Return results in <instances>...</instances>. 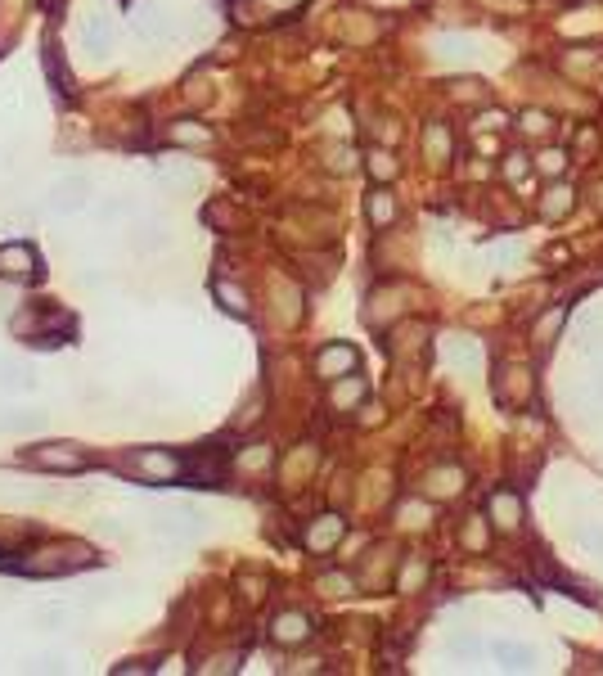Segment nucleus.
I'll use <instances>...</instances> for the list:
<instances>
[{
	"label": "nucleus",
	"mask_w": 603,
	"mask_h": 676,
	"mask_svg": "<svg viewBox=\"0 0 603 676\" xmlns=\"http://www.w3.org/2000/svg\"><path fill=\"white\" fill-rule=\"evenodd\" d=\"M356 366H361V352L352 348V343H329V348H320V357H316V375L320 379H343V375H356Z\"/></svg>",
	"instance_id": "6"
},
{
	"label": "nucleus",
	"mask_w": 603,
	"mask_h": 676,
	"mask_svg": "<svg viewBox=\"0 0 603 676\" xmlns=\"http://www.w3.org/2000/svg\"><path fill=\"white\" fill-rule=\"evenodd\" d=\"M334 410H352V406L365 402V379H356V375H343V379H334Z\"/></svg>",
	"instance_id": "17"
},
{
	"label": "nucleus",
	"mask_w": 603,
	"mask_h": 676,
	"mask_svg": "<svg viewBox=\"0 0 603 676\" xmlns=\"http://www.w3.org/2000/svg\"><path fill=\"white\" fill-rule=\"evenodd\" d=\"M500 659H504V668H531V650H518V645H491Z\"/></svg>",
	"instance_id": "31"
},
{
	"label": "nucleus",
	"mask_w": 603,
	"mask_h": 676,
	"mask_svg": "<svg viewBox=\"0 0 603 676\" xmlns=\"http://www.w3.org/2000/svg\"><path fill=\"white\" fill-rule=\"evenodd\" d=\"M82 563H91V550H86V545H41V550H32L18 568L32 573V577H59V573H73V568H82Z\"/></svg>",
	"instance_id": "1"
},
{
	"label": "nucleus",
	"mask_w": 603,
	"mask_h": 676,
	"mask_svg": "<svg viewBox=\"0 0 603 676\" xmlns=\"http://www.w3.org/2000/svg\"><path fill=\"white\" fill-rule=\"evenodd\" d=\"M167 140L190 149V144H208V140H212V132H208L203 122H171V127H167Z\"/></svg>",
	"instance_id": "22"
},
{
	"label": "nucleus",
	"mask_w": 603,
	"mask_h": 676,
	"mask_svg": "<svg viewBox=\"0 0 603 676\" xmlns=\"http://www.w3.org/2000/svg\"><path fill=\"white\" fill-rule=\"evenodd\" d=\"M270 636H275V645H302V641H311V618L302 609H284L270 622Z\"/></svg>",
	"instance_id": "8"
},
{
	"label": "nucleus",
	"mask_w": 603,
	"mask_h": 676,
	"mask_svg": "<svg viewBox=\"0 0 603 676\" xmlns=\"http://www.w3.org/2000/svg\"><path fill=\"white\" fill-rule=\"evenodd\" d=\"M365 217H369L378 230H383V226H392V221H396V199H392L387 190H374V194L365 199Z\"/></svg>",
	"instance_id": "16"
},
{
	"label": "nucleus",
	"mask_w": 603,
	"mask_h": 676,
	"mask_svg": "<svg viewBox=\"0 0 603 676\" xmlns=\"http://www.w3.org/2000/svg\"><path fill=\"white\" fill-rule=\"evenodd\" d=\"M486 524H491V519H469V528L460 533V541H464L469 550H478V545L486 541Z\"/></svg>",
	"instance_id": "33"
},
{
	"label": "nucleus",
	"mask_w": 603,
	"mask_h": 676,
	"mask_svg": "<svg viewBox=\"0 0 603 676\" xmlns=\"http://www.w3.org/2000/svg\"><path fill=\"white\" fill-rule=\"evenodd\" d=\"M176 514L190 524V533H203V528H208V510H203V505H194V501H180V505H176Z\"/></svg>",
	"instance_id": "28"
},
{
	"label": "nucleus",
	"mask_w": 603,
	"mask_h": 676,
	"mask_svg": "<svg viewBox=\"0 0 603 676\" xmlns=\"http://www.w3.org/2000/svg\"><path fill=\"white\" fill-rule=\"evenodd\" d=\"M451 650H455V654H473L478 641H473V636H451Z\"/></svg>",
	"instance_id": "36"
},
{
	"label": "nucleus",
	"mask_w": 603,
	"mask_h": 676,
	"mask_svg": "<svg viewBox=\"0 0 603 676\" xmlns=\"http://www.w3.org/2000/svg\"><path fill=\"white\" fill-rule=\"evenodd\" d=\"M68 618H73V613H68L63 604H36V609H32L36 632H63V627H68Z\"/></svg>",
	"instance_id": "20"
},
{
	"label": "nucleus",
	"mask_w": 603,
	"mask_h": 676,
	"mask_svg": "<svg viewBox=\"0 0 603 676\" xmlns=\"http://www.w3.org/2000/svg\"><path fill=\"white\" fill-rule=\"evenodd\" d=\"M563 320H568V311L563 307H554V311H545L536 325H531V338H536V348H550L554 338H559V329H563Z\"/></svg>",
	"instance_id": "19"
},
{
	"label": "nucleus",
	"mask_w": 603,
	"mask_h": 676,
	"mask_svg": "<svg viewBox=\"0 0 603 676\" xmlns=\"http://www.w3.org/2000/svg\"><path fill=\"white\" fill-rule=\"evenodd\" d=\"M329 167H334V171H352V153H347V149H343V153H338V158H334V162H329Z\"/></svg>",
	"instance_id": "37"
},
{
	"label": "nucleus",
	"mask_w": 603,
	"mask_h": 676,
	"mask_svg": "<svg viewBox=\"0 0 603 676\" xmlns=\"http://www.w3.org/2000/svg\"><path fill=\"white\" fill-rule=\"evenodd\" d=\"M82 45H86V54H91V59H104V54H109V45H113V18H109L104 9H95V14L86 18Z\"/></svg>",
	"instance_id": "10"
},
{
	"label": "nucleus",
	"mask_w": 603,
	"mask_h": 676,
	"mask_svg": "<svg viewBox=\"0 0 603 676\" xmlns=\"http://www.w3.org/2000/svg\"><path fill=\"white\" fill-rule=\"evenodd\" d=\"M495 402L504 410H522L531 402V370L527 366H504L495 375Z\"/></svg>",
	"instance_id": "3"
},
{
	"label": "nucleus",
	"mask_w": 603,
	"mask_h": 676,
	"mask_svg": "<svg viewBox=\"0 0 603 676\" xmlns=\"http://www.w3.org/2000/svg\"><path fill=\"white\" fill-rule=\"evenodd\" d=\"M131 249L135 253H158V249H167V230L162 226H135L131 230Z\"/></svg>",
	"instance_id": "21"
},
{
	"label": "nucleus",
	"mask_w": 603,
	"mask_h": 676,
	"mask_svg": "<svg viewBox=\"0 0 603 676\" xmlns=\"http://www.w3.org/2000/svg\"><path fill=\"white\" fill-rule=\"evenodd\" d=\"M460 492H464V469L460 465H442L423 478V496H433V501H451Z\"/></svg>",
	"instance_id": "11"
},
{
	"label": "nucleus",
	"mask_w": 603,
	"mask_h": 676,
	"mask_svg": "<svg viewBox=\"0 0 603 676\" xmlns=\"http://www.w3.org/2000/svg\"><path fill=\"white\" fill-rule=\"evenodd\" d=\"M41 424V415H32V410H0V428L5 433H32Z\"/></svg>",
	"instance_id": "25"
},
{
	"label": "nucleus",
	"mask_w": 603,
	"mask_h": 676,
	"mask_svg": "<svg viewBox=\"0 0 603 676\" xmlns=\"http://www.w3.org/2000/svg\"><path fill=\"white\" fill-rule=\"evenodd\" d=\"M45 68L54 73V86H59V91L68 95V91H73V82H68V68L59 64V45H50V50H45Z\"/></svg>",
	"instance_id": "30"
},
{
	"label": "nucleus",
	"mask_w": 603,
	"mask_h": 676,
	"mask_svg": "<svg viewBox=\"0 0 603 676\" xmlns=\"http://www.w3.org/2000/svg\"><path fill=\"white\" fill-rule=\"evenodd\" d=\"M369 176H374V181H392V176H396V158L383 153V149H374V153H369Z\"/></svg>",
	"instance_id": "27"
},
{
	"label": "nucleus",
	"mask_w": 603,
	"mask_h": 676,
	"mask_svg": "<svg viewBox=\"0 0 603 676\" xmlns=\"http://www.w3.org/2000/svg\"><path fill=\"white\" fill-rule=\"evenodd\" d=\"M495 5H522V0H495Z\"/></svg>",
	"instance_id": "39"
},
{
	"label": "nucleus",
	"mask_w": 603,
	"mask_h": 676,
	"mask_svg": "<svg viewBox=\"0 0 603 676\" xmlns=\"http://www.w3.org/2000/svg\"><path fill=\"white\" fill-rule=\"evenodd\" d=\"M423 149H428V158H433V162L451 158V132H446L442 122H433V127L423 132Z\"/></svg>",
	"instance_id": "24"
},
{
	"label": "nucleus",
	"mask_w": 603,
	"mask_h": 676,
	"mask_svg": "<svg viewBox=\"0 0 603 676\" xmlns=\"http://www.w3.org/2000/svg\"><path fill=\"white\" fill-rule=\"evenodd\" d=\"M581 545H586L595 559H603V528H586V533H581Z\"/></svg>",
	"instance_id": "35"
},
{
	"label": "nucleus",
	"mask_w": 603,
	"mask_h": 676,
	"mask_svg": "<svg viewBox=\"0 0 603 676\" xmlns=\"http://www.w3.org/2000/svg\"><path fill=\"white\" fill-rule=\"evenodd\" d=\"M45 203H50V212H82L86 203H91V181L86 176H63L59 185H50V194H45Z\"/></svg>",
	"instance_id": "5"
},
{
	"label": "nucleus",
	"mask_w": 603,
	"mask_h": 676,
	"mask_svg": "<svg viewBox=\"0 0 603 676\" xmlns=\"http://www.w3.org/2000/svg\"><path fill=\"white\" fill-rule=\"evenodd\" d=\"M126 469L140 474V478H153V483H171L185 465H180V456H171L162 446H140V451L126 456Z\"/></svg>",
	"instance_id": "2"
},
{
	"label": "nucleus",
	"mask_w": 603,
	"mask_h": 676,
	"mask_svg": "<svg viewBox=\"0 0 603 676\" xmlns=\"http://www.w3.org/2000/svg\"><path fill=\"white\" fill-rule=\"evenodd\" d=\"M442 361L455 366L460 375H478L482 370V343L469 334H446L442 338Z\"/></svg>",
	"instance_id": "4"
},
{
	"label": "nucleus",
	"mask_w": 603,
	"mask_h": 676,
	"mask_svg": "<svg viewBox=\"0 0 603 676\" xmlns=\"http://www.w3.org/2000/svg\"><path fill=\"white\" fill-rule=\"evenodd\" d=\"M320 591H325V595H352L356 582H352L347 573H325V577H320Z\"/></svg>",
	"instance_id": "29"
},
{
	"label": "nucleus",
	"mask_w": 603,
	"mask_h": 676,
	"mask_svg": "<svg viewBox=\"0 0 603 676\" xmlns=\"http://www.w3.org/2000/svg\"><path fill=\"white\" fill-rule=\"evenodd\" d=\"M212 298H217V307L230 311V316H248V311H252L248 293H243L239 284H230V279H217V284H212Z\"/></svg>",
	"instance_id": "14"
},
{
	"label": "nucleus",
	"mask_w": 603,
	"mask_h": 676,
	"mask_svg": "<svg viewBox=\"0 0 603 676\" xmlns=\"http://www.w3.org/2000/svg\"><path fill=\"white\" fill-rule=\"evenodd\" d=\"M540 212H545L550 221H554V217H563V212H572V190H568V185H563V190L554 185V190H550V199L540 203Z\"/></svg>",
	"instance_id": "26"
},
{
	"label": "nucleus",
	"mask_w": 603,
	"mask_h": 676,
	"mask_svg": "<svg viewBox=\"0 0 603 676\" xmlns=\"http://www.w3.org/2000/svg\"><path fill=\"white\" fill-rule=\"evenodd\" d=\"M486 514L495 519V528H518V519H522V496L518 492H509V487H500V492H491V501H486Z\"/></svg>",
	"instance_id": "13"
},
{
	"label": "nucleus",
	"mask_w": 603,
	"mask_h": 676,
	"mask_svg": "<svg viewBox=\"0 0 603 676\" xmlns=\"http://www.w3.org/2000/svg\"><path fill=\"white\" fill-rule=\"evenodd\" d=\"M437 54L446 64H469V59H478V45H473V36H437Z\"/></svg>",
	"instance_id": "15"
},
{
	"label": "nucleus",
	"mask_w": 603,
	"mask_h": 676,
	"mask_svg": "<svg viewBox=\"0 0 603 676\" xmlns=\"http://www.w3.org/2000/svg\"><path fill=\"white\" fill-rule=\"evenodd\" d=\"M536 167H540L545 176H559V171L568 167V153H563V149H545V153L536 158Z\"/></svg>",
	"instance_id": "32"
},
{
	"label": "nucleus",
	"mask_w": 603,
	"mask_h": 676,
	"mask_svg": "<svg viewBox=\"0 0 603 676\" xmlns=\"http://www.w3.org/2000/svg\"><path fill=\"white\" fill-rule=\"evenodd\" d=\"M343 533H347V524H343L338 514H320V519L306 528V537L302 541H306L311 554H325V550H334V545L343 541Z\"/></svg>",
	"instance_id": "9"
},
{
	"label": "nucleus",
	"mask_w": 603,
	"mask_h": 676,
	"mask_svg": "<svg viewBox=\"0 0 603 676\" xmlns=\"http://www.w3.org/2000/svg\"><path fill=\"white\" fill-rule=\"evenodd\" d=\"M595 393L603 397V370H595Z\"/></svg>",
	"instance_id": "38"
},
{
	"label": "nucleus",
	"mask_w": 603,
	"mask_h": 676,
	"mask_svg": "<svg viewBox=\"0 0 603 676\" xmlns=\"http://www.w3.org/2000/svg\"><path fill=\"white\" fill-rule=\"evenodd\" d=\"M270 460H275V451L266 442H252V446H243L235 456V469L239 474H261V469H270Z\"/></svg>",
	"instance_id": "18"
},
{
	"label": "nucleus",
	"mask_w": 603,
	"mask_h": 676,
	"mask_svg": "<svg viewBox=\"0 0 603 676\" xmlns=\"http://www.w3.org/2000/svg\"><path fill=\"white\" fill-rule=\"evenodd\" d=\"M527 167H531V162H527L522 153H509V162H504V176H509V181H522V176H527Z\"/></svg>",
	"instance_id": "34"
},
{
	"label": "nucleus",
	"mask_w": 603,
	"mask_h": 676,
	"mask_svg": "<svg viewBox=\"0 0 603 676\" xmlns=\"http://www.w3.org/2000/svg\"><path fill=\"white\" fill-rule=\"evenodd\" d=\"M32 465H36V469H50V474H82V469H86V456H82L77 446L54 442V446H36V451H32Z\"/></svg>",
	"instance_id": "7"
},
{
	"label": "nucleus",
	"mask_w": 603,
	"mask_h": 676,
	"mask_svg": "<svg viewBox=\"0 0 603 676\" xmlns=\"http://www.w3.org/2000/svg\"><path fill=\"white\" fill-rule=\"evenodd\" d=\"M0 275H5V279H27V275H36V249H32V244H5V249H0Z\"/></svg>",
	"instance_id": "12"
},
{
	"label": "nucleus",
	"mask_w": 603,
	"mask_h": 676,
	"mask_svg": "<svg viewBox=\"0 0 603 676\" xmlns=\"http://www.w3.org/2000/svg\"><path fill=\"white\" fill-rule=\"evenodd\" d=\"M423 582H428V563H423V559H405V563H401V577H396V591L410 595V591H419Z\"/></svg>",
	"instance_id": "23"
}]
</instances>
